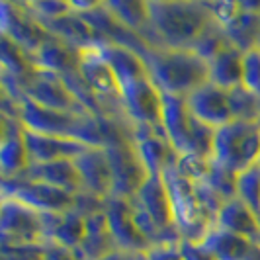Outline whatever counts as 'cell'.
Instances as JSON below:
<instances>
[{
	"label": "cell",
	"mask_w": 260,
	"mask_h": 260,
	"mask_svg": "<svg viewBox=\"0 0 260 260\" xmlns=\"http://www.w3.org/2000/svg\"><path fill=\"white\" fill-rule=\"evenodd\" d=\"M192 112L186 104L184 96H172L162 92V114H160V127L169 137L170 145L178 155H188L190 149V125H192Z\"/></svg>",
	"instance_id": "obj_19"
},
{
	"label": "cell",
	"mask_w": 260,
	"mask_h": 260,
	"mask_svg": "<svg viewBox=\"0 0 260 260\" xmlns=\"http://www.w3.org/2000/svg\"><path fill=\"white\" fill-rule=\"evenodd\" d=\"M127 135L139 160L143 162L145 170L149 174H162L169 167L176 165L178 153L170 145L162 127L127 123Z\"/></svg>",
	"instance_id": "obj_11"
},
{
	"label": "cell",
	"mask_w": 260,
	"mask_h": 260,
	"mask_svg": "<svg viewBox=\"0 0 260 260\" xmlns=\"http://www.w3.org/2000/svg\"><path fill=\"white\" fill-rule=\"evenodd\" d=\"M36 69L47 71V73H55V75H73L78 71V63H80V49L73 47L71 43H67L63 39L55 38L47 39L38 53L31 57Z\"/></svg>",
	"instance_id": "obj_25"
},
{
	"label": "cell",
	"mask_w": 260,
	"mask_h": 260,
	"mask_svg": "<svg viewBox=\"0 0 260 260\" xmlns=\"http://www.w3.org/2000/svg\"><path fill=\"white\" fill-rule=\"evenodd\" d=\"M213 225L260 245V217L239 198H231L223 202Z\"/></svg>",
	"instance_id": "obj_22"
},
{
	"label": "cell",
	"mask_w": 260,
	"mask_h": 260,
	"mask_svg": "<svg viewBox=\"0 0 260 260\" xmlns=\"http://www.w3.org/2000/svg\"><path fill=\"white\" fill-rule=\"evenodd\" d=\"M235 174L260 162V123L231 121L215 133L213 158Z\"/></svg>",
	"instance_id": "obj_4"
},
{
	"label": "cell",
	"mask_w": 260,
	"mask_h": 260,
	"mask_svg": "<svg viewBox=\"0 0 260 260\" xmlns=\"http://www.w3.org/2000/svg\"><path fill=\"white\" fill-rule=\"evenodd\" d=\"M22 98H27L36 104L59 110V112H88L71 92L65 78L55 73H47L41 69H34V73L18 84Z\"/></svg>",
	"instance_id": "obj_9"
},
{
	"label": "cell",
	"mask_w": 260,
	"mask_h": 260,
	"mask_svg": "<svg viewBox=\"0 0 260 260\" xmlns=\"http://www.w3.org/2000/svg\"><path fill=\"white\" fill-rule=\"evenodd\" d=\"M20 178V176H18ZM22 178L36 180V182L49 184L57 190H63L67 194L77 196L82 192V182L80 174L75 165V160L65 158V160H55V162H43V165H31L29 169L22 174Z\"/></svg>",
	"instance_id": "obj_23"
},
{
	"label": "cell",
	"mask_w": 260,
	"mask_h": 260,
	"mask_svg": "<svg viewBox=\"0 0 260 260\" xmlns=\"http://www.w3.org/2000/svg\"><path fill=\"white\" fill-rule=\"evenodd\" d=\"M141 57L158 90L165 94L186 98L196 88L209 82L208 63L192 49L149 45Z\"/></svg>",
	"instance_id": "obj_2"
},
{
	"label": "cell",
	"mask_w": 260,
	"mask_h": 260,
	"mask_svg": "<svg viewBox=\"0 0 260 260\" xmlns=\"http://www.w3.org/2000/svg\"><path fill=\"white\" fill-rule=\"evenodd\" d=\"M151 45L170 49H192L198 38L213 22L206 2L156 0L149 2Z\"/></svg>",
	"instance_id": "obj_1"
},
{
	"label": "cell",
	"mask_w": 260,
	"mask_h": 260,
	"mask_svg": "<svg viewBox=\"0 0 260 260\" xmlns=\"http://www.w3.org/2000/svg\"><path fill=\"white\" fill-rule=\"evenodd\" d=\"M147 260H184L182 250H180V241L178 243H158L147 250H143Z\"/></svg>",
	"instance_id": "obj_36"
},
{
	"label": "cell",
	"mask_w": 260,
	"mask_h": 260,
	"mask_svg": "<svg viewBox=\"0 0 260 260\" xmlns=\"http://www.w3.org/2000/svg\"><path fill=\"white\" fill-rule=\"evenodd\" d=\"M106 153L112 167V178H114V194L117 198L133 200L139 188L147 180L149 172L145 170L143 162L135 153L133 145L127 135V127L121 131L106 145Z\"/></svg>",
	"instance_id": "obj_6"
},
{
	"label": "cell",
	"mask_w": 260,
	"mask_h": 260,
	"mask_svg": "<svg viewBox=\"0 0 260 260\" xmlns=\"http://www.w3.org/2000/svg\"><path fill=\"white\" fill-rule=\"evenodd\" d=\"M0 235L2 245H45L43 213L16 200L2 198Z\"/></svg>",
	"instance_id": "obj_10"
},
{
	"label": "cell",
	"mask_w": 260,
	"mask_h": 260,
	"mask_svg": "<svg viewBox=\"0 0 260 260\" xmlns=\"http://www.w3.org/2000/svg\"><path fill=\"white\" fill-rule=\"evenodd\" d=\"M0 20H2V36L10 38L20 45L27 55H36L38 49L53 38V34L39 22L34 14L26 8V4H0Z\"/></svg>",
	"instance_id": "obj_12"
},
{
	"label": "cell",
	"mask_w": 260,
	"mask_h": 260,
	"mask_svg": "<svg viewBox=\"0 0 260 260\" xmlns=\"http://www.w3.org/2000/svg\"><path fill=\"white\" fill-rule=\"evenodd\" d=\"M2 198L16 200L39 213H67L77 206V196L22 176L2 178Z\"/></svg>",
	"instance_id": "obj_7"
},
{
	"label": "cell",
	"mask_w": 260,
	"mask_h": 260,
	"mask_svg": "<svg viewBox=\"0 0 260 260\" xmlns=\"http://www.w3.org/2000/svg\"><path fill=\"white\" fill-rule=\"evenodd\" d=\"M104 213L117 248L127 252H143L151 247V243L145 239V235L135 223L131 200L110 196L104 202Z\"/></svg>",
	"instance_id": "obj_14"
},
{
	"label": "cell",
	"mask_w": 260,
	"mask_h": 260,
	"mask_svg": "<svg viewBox=\"0 0 260 260\" xmlns=\"http://www.w3.org/2000/svg\"><path fill=\"white\" fill-rule=\"evenodd\" d=\"M209 188L215 192V194L221 198L223 202L235 198V190H237V174L231 172L229 169H225L221 165H217L215 160H211V167H209L208 180H206Z\"/></svg>",
	"instance_id": "obj_32"
},
{
	"label": "cell",
	"mask_w": 260,
	"mask_h": 260,
	"mask_svg": "<svg viewBox=\"0 0 260 260\" xmlns=\"http://www.w3.org/2000/svg\"><path fill=\"white\" fill-rule=\"evenodd\" d=\"M24 139L27 145V153L31 165H43V162H55V160H75L78 155H82L86 149H90L86 143L78 139L59 137V135H47L38 133L24 127Z\"/></svg>",
	"instance_id": "obj_17"
},
{
	"label": "cell",
	"mask_w": 260,
	"mask_h": 260,
	"mask_svg": "<svg viewBox=\"0 0 260 260\" xmlns=\"http://www.w3.org/2000/svg\"><path fill=\"white\" fill-rule=\"evenodd\" d=\"M43 229L45 245H61L77 252L86 231V215L78 209H71L67 213H43Z\"/></svg>",
	"instance_id": "obj_20"
},
{
	"label": "cell",
	"mask_w": 260,
	"mask_h": 260,
	"mask_svg": "<svg viewBox=\"0 0 260 260\" xmlns=\"http://www.w3.org/2000/svg\"><path fill=\"white\" fill-rule=\"evenodd\" d=\"M133 202L153 219V223L165 237V241L169 243L182 241L176 229V223H174L172 200H170L169 188H167L162 174H149L143 186L139 188V192L135 194Z\"/></svg>",
	"instance_id": "obj_13"
},
{
	"label": "cell",
	"mask_w": 260,
	"mask_h": 260,
	"mask_svg": "<svg viewBox=\"0 0 260 260\" xmlns=\"http://www.w3.org/2000/svg\"><path fill=\"white\" fill-rule=\"evenodd\" d=\"M196 243L202 245L215 260H252L260 248L256 243L229 233L217 225H211L208 233Z\"/></svg>",
	"instance_id": "obj_21"
},
{
	"label": "cell",
	"mask_w": 260,
	"mask_h": 260,
	"mask_svg": "<svg viewBox=\"0 0 260 260\" xmlns=\"http://www.w3.org/2000/svg\"><path fill=\"white\" fill-rule=\"evenodd\" d=\"M121 110L127 123L160 127L162 92L151 75H143L121 84Z\"/></svg>",
	"instance_id": "obj_8"
},
{
	"label": "cell",
	"mask_w": 260,
	"mask_h": 260,
	"mask_svg": "<svg viewBox=\"0 0 260 260\" xmlns=\"http://www.w3.org/2000/svg\"><path fill=\"white\" fill-rule=\"evenodd\" d=\"M233 43L229 41L227 38V34H225V29H223L215 20L206 27V31L198 38L194 45H192V51L198 53L206 63H209L213 57H217L223 49H227V47H231Z\"/></svg>",
	"instance_id": "obj_30"
},
{
	"label": "cell",
	"mask_w": 260,
	"mask_h": 260,
	"mask_svg": "<svg viewBox=\"0 0 260 260\" xmlns=\"http://www.w3.org/2000/svg\"><path fill=\"white\" fill-rule=\"evenodd\" d=\"M243 59H245V53L239 51L235 45L223 49L217 57H213L208 63L209 82L225 90L243 86Z\"/></svg>",
	"instance_id": "obj_27"
},
{
	"label": "cell",
	"mask_w": 260,
	"mask_h": 260,
	"mask_svg": "<svg viewBox=\"0 0 260 260\" xmlns=\"http://www.w3.org/2000/svg\"><path fill=\"white\" fill-rule=\"evenodd\" d=\"M174 167L180 172V176L198 186V184H206L208 180L211 160L198 155H178V160Z\"/></svg>",
	"instance_id": "obj_33"
},
{
	"label": "cell",
	"mask_w": 260,
	"mask_h": 260,
	"mask_svg": "<svg viewBox=\"0 0 260 260\" xmlns=\"http://www.w3.org/2000/svg\"><path fill=\"white\" fill-rule=\"evenodd\" d=\"M221 27L239 51L247 53L260 47V12L243 8L241 2H239V12Z\"/></svg>",
	"instance_id": "obj_26"
},
{
	"label": "cell",
	"mask_w": 260,
	"mask_h": 260,
	"mask_svg": "<svg viewBox=\"0 0 260 260\" xmlns=\"http://www.w3.org/2000/svg\"><path fill=\"white\" fill-rule=\"evenodd\" d=\"M45 260H80L75 250L61 247V245H45Z\"/></svg>",
	"instance_id": "obj_38"
},
{
	"label": "cell",
	"mask_w": 260,
	"mask_h": 260,
	"mask_svg": "<svg viewBox=\"0 0 260 260\" xmlns=\"http://www.w3.org/2000/svg\"><path fill=\"white\" fill-rule=\"evenodd\" d=\"M78 75L86 82L100 104L104 108L106 116L123 119V110H121V86L117 80L114 69L104 59L98 45L80 49V63H78Z\"/></svg>",
	"instance_id": "obj_5"
},
{
	"label": "cell",
	"mask_w": 260,
	"mask_h": 260,
	"mask_svg": "<svg viewBox=\"0 0 260 260\" xmlns=\"http://www.w3.org/2000/svg\"><path fill=\"white\" fill-rule=\"evenodd\" d=\"M31 167L27 145L24 139V125L18 117L4 116L2 141H0V169L2 178H18Z\"/></svg>",
	"instance_id": "obj_18"
},
{
	"label": "cell",
	"mask_w": 260,
	"mask_h": 260,
	"mask_svg": "<svg viewBox=\"0 0 260 260\" xmlns=\"http://www.w3.org/2000/svg\"><path fill=\"white\" fill-rule=\"evenodd\" d=\"M162 178L169 188L172 209H174V223L182 241H200L208 229L213 225V215L204 206L198 188L190 180L180 176V172L172 165L162 172Z\"/></svg>",
	"instance_id": "obj_3"
},
{
	"label": "cell",
	"mask_w": 260,
	"mask_h": 260,
	"mask_svg": "<svg viewBox=\"0 0 260 260\" xmlns=\"http://www.w3.org/2000/svg\"><path fill=\"white\" fill-rule=\"evenodd\" d=\"M186 104L190 108L192 116L215 129L233 121L231 108H229V90L219 88L211 82H206L204 86L188 94Z\"/></svg>",
	"instance_id": "obj_16"
},
{
	"label": "cell",
	"mask_w": 260,
	"mask_h": 260,
	"mask_svg": "<svg viewBox=\"0 0 260 260\" xmlns=\"http://www.w3.org/2000/svg\"><path fill=\"white\" fill-rule=\"evenodd\" d=\"M2 260H45V245H2Z\"/></svg>",
	"instance_id": "obj_35"
},
{
	"label": "cell",
	"mask_w": 260,
	"mask_h": 260,
	"mask_svg": "<svg viewBox=\"0 0 260 260\" xmlns=\"http://www.w3.org/2000/svg\"><path fill=\"white\" fill-rule=\"evenodd\" d=\"M135 260H147V258H145L143 252H137V256H135Z\"/></svg>",
	"instance_id": "obj_40"
},
{
	"label": "cell",
	"mask_w": 260,
	"mask_h": 260,
	"mask_svg": "<svg viewBox=\"0 0 260 260\" xmlns=\"http://www.w3.org/2000/svg\"><path fill=\"white\" fill-rule=\"evenodd\" d=\"M106 10L116 18L121 26L137 34L145 43L151 41V20H149V2L121 0V2H104ZM151 45V43H149Z\"/></svg>",
	"instance_id": "obj_28"
},
{
	"label": "cell",
	"mask_w": 260,
	"mask_h": 260,
	"mask_svg": "<svg viewBox=\"0 0 260 260\" xmlns=\"http://www.w3.org/2000/svg\"><path fill=\"white\" fill-rule=\"evenodd\" d=\"M235 198L247 204L260 217V162L237 174V190Z\"/></svg>",
	"instance_id": "obj_31"
},
{
	"label": "cell",
	"mask_w": 260,
	"mask_h": 260,
	"mask_svg": "<svg viewBox=\"0 0 260 260\" xmlns=\"http://www.w3.org/2000/svg\"><path fill=\"white\" fill-rule=\"evenodd\" d=\"M75 165L80 174L82 192L98 200H108L114 194V178L108 153L102 147H90L75 158Z\"/></svg>",
	"instance_id": "obj_15"
},
{
	"label": "cell",
	"mask_w": 260,
	"mask_h": 260,
	"mask_svg": "<svg viewBox=\"0 0 260 260\" xmlns=\"http://www.w3.org/2000/svg\"><path fill=\"white\" fill-rule=\"evenodd\" d=\"M135 256H137V252H127V250L117 248L112 254H108V256H104V258L100 260H135Z\"/></svg>",
	"instance_id": "obj_39"
},
{
	"label": "cell",
	"mask_w": 260,
	"mask_h": 260,
	"mask_svg": "<svg viewBox=\"0 0 260 260\" xmlns=\"http://www.w3.org/2000/svg\"><path fill=\"white\" fill-rule=\"evenodd\" d=\"M114 250H117V245L114 241V235L110 231L104 208L94 211V213H88L84 239H82V245L78 247L77 256L80 260H100L112 254Z\"/></svg>",
	"instance_id": "obj_24"
},
{
	"label": "cell",
	"mask_w": 260,
	"mask_h": 260,
	"mask_svg": "<svg viewBox=\"0 0 260 260\" xmlns=\"http://www.w3.org/2000/svg\"><path fill=\"white\" fill-rule=\"evenodd\" d=\"M229 108L233 121L260 123V98L248 92L245 86L229 90Z\"/></svg>",
	"instance_id": "obj_29"
},
{
	"label": "cell",
	"mask_w": 260,
	"mask_h": 260,
	"mask_svg": "<svg viewBox=\"0 0 260 260\" xmlns=\"http://www.w3.org/2000/svg\"><path fill=\"white\" fill-rule=\"evenodd\" d=\"M180 250L184 260H215L206 248L194 241H180Z\"/></svg>",
	"instance_id": "obj_37"
},
{
	"label": "cell",
	"mask_w": 260,
	"mask_h": 260,
	"mask_svg": "<svg viewBox=\"0 0 260 260\" xmlns=\"http://www.w3.org/2000/svg\"><path fill=\"white\" fill-rule=\"evenodd\" d=\"M243 86L260 98V47L245 53V59H243Z\"/></svg>",
	"instance_id": "obj_34"
}]
</instances>
